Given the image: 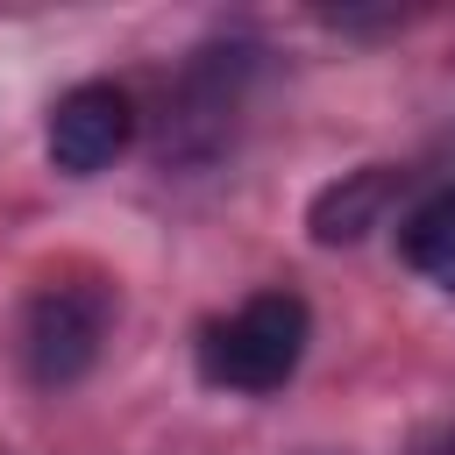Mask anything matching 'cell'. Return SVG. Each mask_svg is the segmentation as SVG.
Wrapping results in <instances>:
<instances>
[{
    "label": "cell",
    "mask_w": 455,
    "mask_h": 455,
    "mask_svg": "<svg viewBox=\"0 0 455 455\" xmlns=\"http://www.w3.org/2000/svg\"><path fill=\"white\" fill-rule=\"evenodd\" d=\"M306 341H313V313L299 291H256L242 313L213 320L199 334V377L220 384V391H242V398H270L299 377L306 363Z\"/></svg>",
    "instance_id": "cell-1"
},
{
    "label": "cell",
    "mask_w": 455,
    "mask_h": 455,
    "mask_svg": "<svg viewBox=\"0 0 455 455\" xmlns=\"http://www.w3.org/2000/svg\"><path fill=\"white\" fill-rule=\"evenodd\" d=\"M107 327H114V291L92 284V277H57L43 284L28 306H21V327H14V355H21V377L36 391H71L100 348H107Z\"/></svg>",
    "instance_id": "cell-2"
},
{
    "label": "cell",
    "mask_w": 455,
    "mask_h": 455,
    "mask_svg": "<svg viewBox=\"0 0 455 455\" xmlns=\"http://www.w3.org/2000/svg\"><path fill=\"white\" fill-rule=\"evenodd\" d=\"M249 78H256V50H249V43H213V50H199V57L178 71L171 107H164V164H171V156H178V164H206V156L228 142L242 100H249Z\"/></svg>",
    "instance_id": "cell-3"
},
{
    "label": "cell",
    "mask_w": 455,
    "mask_h": 455,
    "mask_svg": "<svg viewBox=\"0 0 455 455\" xmlns=\"http://www.w3.org/2000/svg\"><path fill=\"white\" fill-rule=\"evenodd\" d=\"M128 142H135V107H128V92L107 85V78L71 85V92L50 107V128H43V149H50V164H57L64 178L107 171Z\"/></svg>",
    "instance_id": "cell-4"
},
{
    "label": "cell",
    "mask_w": 455,
    "mask_h": 455,
    "mask_svg": "<svg viewBox=\"0 0 455 455\" xmlns=\"http://www.w3.org/2000/svg\"><path fill=\"white\" fill-rule=\"evenodd\" d=\"M398 192H405V171H391V164H355V171H341L334 185L313 192L306 235H313L320 249H348V242H363L370 228H384V213H391Z\"/></svg>",
    "instance_id": "cell-5"
},
{
    "label": "cell",
    "mask_w": 455,
    "mask_h": 455,
    "mask_svg": "<svg viewBox=\"0 0 455 455\" xmlns=\"http://www.w3.org/2000/svg\"><path fill=\"white\" fill-rule=\"evenodd\" d=\"M398 256H405V270H419L434 291H455V185L434 192V199H419V206L405 213Z\"/></svg>",
    "instance_id": "cell-6"
}]
</instances>
